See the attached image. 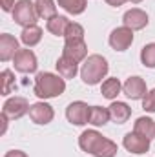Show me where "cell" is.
Here are the masks:
<instances>
[{
  "label": "cell",
  "mask_w": 155,
  "mask_h": 157,
  "mask_svg": "<svg viewBox=\"0 0 155 157\" xmlns=\"http://www.w3.org/2000/svg\"><path fill=\"white\" fill-rule=\"evenodd\" d=\"M78 146L95 157H115L117 155V144L113 141L102 137L97 130H86L78 137Z\"/></svg>",
  "instance_id": "1"
},
{
  "label": "cell",
  "mask_w": 155,
  "mask_h": 157,
  "mask_svg": "<svg viewBox=\"0 0 155 157\" xmlns=\"http://www.w3.org/2000/svg\"><path fill=\"white\" fill-rule=\"evenodd\" d=\"M66 90V78H62L60 75H55V73H49V71H44L39 73L35 77V86H33V91L39 99H53V97H59L62 95Z\"/></svg>",
  "instance_id": "2"
},
{
  "label": "cell",
  "mask_w": 155,
  "mask_h": 157,
  "mask_svg": "<svg viewBox=\"0 0 155 157\" xmlns=\"http://www.w3.org/2000/svg\"><path fill=\"white\" fill-rule=\"evenodd\" d=\"M108 70H110V66H108V60L102 57V55H89L86 60H84V64H82V68H80V78L86 82V84H89V86H95V84H99L102 78L108 75Z\"/></svg>",
  "instance_id": "3"
},
{
  "label": "cell",
  "mask_w": 155,
  "mask_h": 157,
  "mask_svg": "<svg viewBox=\"0 0 155 157\" xmlns=\"http://www.w3.org/2000/svg\"><path fill=\"white\" fill-rule=\"evenodd\" d=\"M11 13H13V20L18 26H24V28L33 26L37 22V18H39L37 9H35V4L31 0H18L15 4V7H13Z\"/></svg>",
  "instance_id": "4"
},
{
  "label": "cell",
  "mask_w": 155,
  "mask_h": 157,
  "mask_svg": "<svg viewBox=\"0 0 155 157\" xmlns=\"http://www.w3.org/2000/svg\"><path fill=\"white\" fill-rule=\"evenodd\" d=\"M13 64H15V70L18 73H35L39 68L37 55L31 49H18L15 59H13Z\"/></svg>",
  "instance_id": "5"
},
{
  "label": "cell",
  "mask_w": 155,
  "mask_h": 157,
  "mask_svg": "<svg viewBox=\"0 0 155 157\" xmlns=\"http://www.w3.org/2000/svg\"><path fill=\"white\" fill-rule=\"evenodd\" d=\"M89 108L91 106H88L86 102L75 101V102L68 104V108H66V119L71 124H75V126H84L88 122V119H89Z\"/></svg>",
  "instance_id": "6"
},
{
  "label": "cell",
  "mask_w": 155,
  "mask_h": 157,
  "mask_svg": "<svg viewBox=\"0 0 155 157\" xmlns=\"http://www.w3.org/2000/svg\"><path fill=\"white\" fill-rule=\"evenodd\" d=\"M29 108L31 106H29L28 99H24V97H11V99H7L4 102L2 113H6L9 119H20L26 113H29Z\"/></svg>",
  "instance_id": "7"
},
{
  "label": "cell",
  "mask_w": 155,
  "mask_h": 157,
  "mask_svg": "<svg viewBox=\"0 0 155 157\" xmlns=\"http://www.w3.org/2000/svg\"><path fill=\"white\" fill-rule=\"evenodd\" d=\"M133 42V29L122 26V28H115L110 33V46L115 51H126Z\"/></svg>",
  "instance_id": "8"
},
{
  "label": "cell",
  "mask_w": 155,
  "mask_h": 157,
  "mask_svg": "<svg viewBox=\"0 0 155 157\" xmlns=\"http://www.w3.org/2000/svg\"><path fill=\"white\" fill-rule=\"evenodd\" d=\"M122 144H124V148H126L128 152L137 154V155L146 154V152L150 150V139H146V137H142V135H139V133H135V132L126 133L124 139H122Z\"/></svg>",
  "instance_id": "9"
},
{
  "label": "cell",
  "mask_w": 155,
  "mask_h": 157,
  "mask_svg": "<svg viewBox=\"0 0 155 157\" xmlns=\"http://www.w3.org/2000/svg\"><path fill=\"white\" fill-rule=\"evenodd\" d=\"M122 22H124L126 28H130V29H133V31H139V29H144V28L148 26V15H146L142 9L133 7V9H130V11L124 13Z\"/></svg>",
  "instance_id": "10"
},
{
  "label": "cell",
  "mask_w": 155,
  "mask_h": 157,
  "mask_svg": "<svg viewBox=\"0 0 155 157\" xmlns=\"http://www.w3.org/2000/svg\"><path fill=\"white\" fill-rule=\"evenodd\" d=\"M62 55L75 60V62H82L88 59V46L84 40H66Z\"/></svg>",
  "instance_id": "11"
},
{
  "label": "cell",
  "mask_w": 155,
  "mask_h": 157,
  "mask_svg": "<svg viewBox=\"0 0 155 157\" xmlns=\"http://www.w3.org/2000/svg\"><path fill=\"white\" fill-rule=\"evenodd\" d=\"M29 117L35 124H49L55 117V112L47 102H35L29 108Z\"/></svg>",
  "instance_id": "12"
},
{
  "label": "cell",
  "mask_w": 155,
  "mask_h": 157,
  "mask_svg": "<svg viewBox=\"0 0 155 157\" xmlns=\"http://www.w3.org/2000/svg\"><path fill=\"white\" fill-rule=\"evenodd\" d=\"M122 91H124L126 97L131 99V101L144 99V95L148 93V91H146V82L141 77H130L124 84H122Z\"/></svg>",
  "instance_id": "13"
},
{
  "label": "cell",
  "mask_w": 155,
  "mask_h": 157,
  "mask_svg": "<svg viewBox=\"0 0 155 157\" xmlns=\"http://www.w3.org/2000/svg\"><path fill=\"white\" fill-rule=\"evenodd\" d=\"M18 49H20L18 48V40L13 35H9V33H2L0 35V60L2 62H7V60L15 59Z\"/></svg>",
  "instance_id": "14"
},
{
  "label": "cell",
  "mask_w": 155,
  "mask_h": 157,
  "mask_svg": "<svg viewBox=\"0 0 155 157\" xmlns=\"http://www.w3.org/2000/svg\"><path fill=\"white\" fill-rule=\"evenodd\" d=\"M55 66H57V71H59V75L62 78H73L78 71V62L68 59V57H64V55L57 60Z\"/></svg>",
  "instance_id": "15"
},
{
  "label": "cell",
  "mask_w": 155,
  "mask_h": 157,
  "mask_svg": "<svg viewBox=\"0 0 155 157\" xmlns=\"http://www.w3.org/2000/svg\"><path fill=\"white\" fill-rule=\"evenodd\" d=\"M110 110V115L112 121H115L117 124H124L128 119L131 117V108L126 104V102H112V106L108 108Z\"/></svg>",
  "instance_id": "16"
},
{
  "label": "cell",
  "mask_w": 155,
  "mask_h": 157,
  "mask_svg": "<svg viewBox=\"0 0 155 157\" xmlns=\"http://www.w3.org/2000/svg\"><path fill=\"white\" fill-rule=\"evenodd\" d=\"M133 132L152 141L155 137V121L150 117H139L133 124Z\"/></svg>",
  "instance_id": "17"
},
{
  "label": "cell",
  "mask_w": 155,
  "mask_h": 157,
  "mask_svg": "<svg viewBox=\"0 0 155 157\" xmlns=\"http://www.w3.org/2000/svg\"><path fill=\"white\" fill-rule=\"evenodd\" d=\"M68 26H70V20H68V17H62V15L51 17V18L47 20V24H46L47 31H49L51 35H55V37H64Z\"/></svg>",
  "instance_id": "18"
},
{
  "label": "cell",
  "mask_w": 155,
  "mask_h": 157,
  "mask_svg": "<svg viewBox=\"0 0 155 157\" xmlns=\"http://www.w3.org/2000/svg\"><path fill=\"white\" fill-rule=\"evenodd\" d=\"M40 39H42V29H40L37 24L24 28V29H22V33H20V40H22L28 48L37 46V44L40 42Z\"/></svg>",
  "instance_id": "19"
},
{
  "label": "cell",
  "mask_w": 155,
  "mask_h": 157,
  "mask_svg": "<svg viewBox=\"0 0 155 157\" xmlns=\"http://www.w3.org/2000/svg\"><path fill=\"white\" fill-rule=\"evenodd\" d=\"M110 119H112V115H110L108 108H102V106H91L89 108V119H88L89 124H93V126H104Z\"/></svg>",
  "instance_id": "20"
},
{
  "label": "cell",
  "mask_w": 155,
  "mask_h": 157,
  "mask_svg": "<svg viewBox=\"0 0 155 157\" xmlns=\"http://www.w3.org/2000/svg\"><path fill=\"white\" fill-rule=\"evenodd\" d=\"M35 9H37V15L44 20H49L51 17L57 15V6H55L53 0H37Z\"/></svg>",
  "instance_id": "21"
},
{
  "label": "cell",
  "mask_w": 155,
  "mask_h": 157,
  "mask_svg": "<svg viewBox=\"0 0 155 157\" xmlns=\"http://www.w3.org/2000/svg\"><path fill=\"white\" fill-rule=\"evenodd\" d=\"M120 90H122V84L119 82V78H106L104 82H102V88H100V93L106 97V99H110V101H113L117 95L120 93Z\"/></svg>",
  "instance_id": "22"
},
{
  "label": "cell",
  "mask_w": 155,
  "mask_h": 157,
  "mask_svg": "<svg viewBox=\"0 0 155 157\" xmlns=\"http://www.w3.org/2000/svg\"><path fill=\"white\" fill-rule=\"evenodd\" d=\"M57 4L70 15H80L86 11V0H57Z\"/></svg>",
  "instance_id": "23"
},
{
  "label": "cell",
  "mask_w": 155,
  "mask_h": 157,
  "mask_svg": "<svg viewBox=\"0 0 155 157\" xmlns=\"http://www.w3.org/2000/svg\"><path fill=\"white\" fill-rule=\"evenodd\" d=\"M141 62L146 68H155V42L146 44L141 49Z\"/></svg>",
  "instance_id": "24"
},
{
  "label": "cell",
  "mask_w": 155,
  "mask_h": 157,
  "mask_svg": "<svg viewBox=\"0 0 155 157\" xmlns=\"http://www.w3.org/2000/svg\"><path fill=\"white\" fill-rule=\"evenodd\" d=\"M66 40H84V28L77 24V22H70L66 33H64Z\"/></svg>",
  "instance_id": "25"
},
{
  "label": "cell",
  "mask_w": 155,
  "mask_h": 157,
  "mask_svg": "<svg viewBox=\"0 0 155 157\" xmlns=\"http://www.w3.org/2000/svg\"><path fill=\"white\" fill-rule=\"evenodd\" d=\"M0 78H2V95H9L13 86H15V75L11 70H4L0 73Z\"/></svg>",
  "instance_id": "26"
},
{
  "label": "cell",
  "mask_w": 155,
  "mask_h": 157,
  "mask_svg": "<svg viewBox=\"0 0 155 157\" xmlns=\"http://www.w3.org/2000/svg\"><path fill=\"white\" fill-rule=\"evenodd\" d=\"M142 108H144V112L155 113V88L144 95V99H142Z\"/></svg>",
  "instance_id": "27"
},
{
  "label": "cell",
  "mask_w": 155,
  "mask_h": 157,
  "mask_svg": "<svg viewBox=\"0 0 155 157\" xmlns=\"http://www.w3.org/2000/svg\"><path fill=\"white\" fill-rule=\"evenodd\" d=\"M0 4H2L4 11H13V7H15V0H0Z\"/></svg>",
  "instance_id": "28"
},
{
  "label": "cell",
  "mask_w": 155,
  "mask_h": 157,
  "mask_svg": "<svg viewBox=\"0 0 155 157\" xmlns=\"http://www.w3.org/2000/svg\"><path fill=\"white\" fill-rule=\"evenodd\" d=\"M4 157H28V155H26L22 150H11V152H7Z\"/></svg>",
  "instance_id": "29"
},
{
  "label": "cell",
  "mask_w": 155,
  "mask_h": 157,
  "mask_svg": "<svg viewBox=\"0 0 155 157\" xmlns=\"http://www.w3.org/2000/svg\"><path fill=\"white\" fill-rule=\"evenodd\" d=\"M7 115H6V113H2V115H0V121H2V130H0V133H2V135H4V133H6V130H7Z\"/></svg>",
  "instance_id": "30"
},
{
  "label": "cell",
  "mask_w": 155,
  "mask_h": 157,
  "mask_svg": "<svg viewBox=\"0 0 155 157\" xmlns=\"http://www.w3.org/2000/svg\"><path fill=\"white\" fill-rule=\"evenodd\" d=\"M104 2H106L108 6H113V7H119V6H122V4H124L126 0H104Z\"/></svg>",
  "instance_id": "31"
},
{
  "label": "cell",
  "mask_w": 155,
  "mask_h": 157,
  "mask_svg": "<svg viewBox=\"0 0 155 157\" xmlns=\"http://www.w3.org/2000/svg\"><path fill=\"white\" fill-rule=\"evenodd\" d=\"M130 2H133V4H139V2H142V0H130Z\"/></svg>",
  "instance_id": "32"
}]
</instances>
